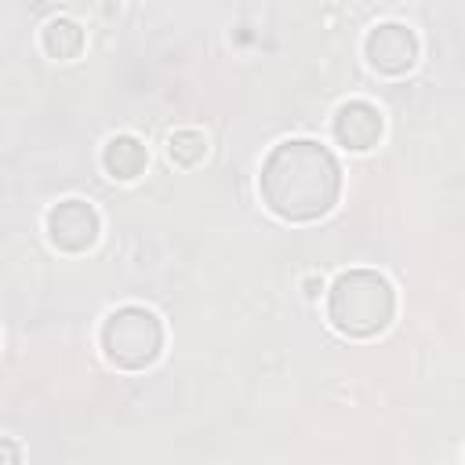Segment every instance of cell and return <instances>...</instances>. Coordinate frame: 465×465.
<instances>
[{"label":"cell","mask_w":465,"mask_h":465,"mask_svg":"<svg viewBox=\"0 0 465 465\" xmlns=\"http://www.w3.org/2000/svg\"><path fill=\"white\" fill-rule=\"evenodd\" d=\"M167 156H171L178 167H196V163L207 156V138H203V131H196V127H178V131L167 138Z\"/></svg>","instance_id":"cell-9"},{"label":"cell","mask_w":465,"mask_h":465,"mask_svg":"<svg viewBox=\"0 0 465 465\" xmlns=\"http://www.w3.org/2000/svg\"><path fill=\"white\" fill-rule=\"evenodd\" d=\"M334 142L349 153H367L381 142V131H385V120H381V109L363 102V98H352V102H341L334 109Z\"/></svg>","instance_id":"cell-6"},{"label":"cell","mask_w":465,"mask_h":465,"mask_svg":"<svg viewBox=\"0 0 465 465\" xmlns=\"http://www.w3.org/2000/svg\"><path fill=\"white\" fill-rule=\"evenodd\" d=\"M98 232L102 218L87 200H58L47 211V240L65 254H84L87 247H94Z\"/></svg>","instance_id":"cell-5"},{"label":"cell","mask_w":465,"mask_h":465,"mask_svg":"<svg viewBox=\"0 0 465 465\" xmlns=\"http://www.w3.org/2000/svg\"><path fill=\"white\" fill-rule=\"evenodd\" d=\"M4 447H7V465H15V443H11V440H4Z\"/></svg>","instance_id":"cell-10"},{"label":"cell","mask_w":465,"mask_h":465,"mask_svg":"<svg viewBox=\"0 0 465 465\" xmlns=\"http://www.w3.org/2000/svg\"><path fill=\"white\" fill-rule=\"evenodd\" d=\"M40 44L51 58L65 62V58H76L84 51V29L73 22V18H51L44 29H40Z\"/></svg>","instance_id":"cell-8"},{"label":"cell","mask_w":465,"mask_h":465,"mask_svg":"<svg viewBox=\"0 0 465 465\" xmlns=\"http://www.w3.org/2000/svg\"><path fill=\"white\" fill-rule=\"evenodd\" d=\"M102 356L120 371H145L163 349V323L145 305H120L98 331Z\"/></svg>","instance_id":"cell-3"},{"label":"cell","mask_w":465,"mask_h":465,"mask_svg":"<svg viewBox=\"0 0 465 465\" xmlns=\"http://www.w3.org/2000/svg\"><path fill=\"white\" fill-rule=\"evenodd\" d=\"M145 163H149V149L134 134H113L102 145V167L116 182H134L145 171Z\"/></svg>","instance_id":"cell-7"},{"label":"cell","mask_w":465,"mask_h":465,"mask_svg":"<svg viewBox=\"0 0 465 465\" xmlns=\"http://www.w3.org/2000/svg\"><path fill=\"white\" fill-rule=\"evenodd\" d=\"M396 316V291L374 269H349L327 291V320L345 338H374Z\"/></svg>","instance_id":"cell-2"},{"label":"cell","mask_w":465,"mask_h":465,"mask_svg":"<svg viewBox=\"0 0 465 465\" xmlns=\"http://www.w3.org/2000/svg\"><path fill=\"white\" fill-rule=\"evenodd\" d=\"M262 203L283 222H316L334 211L341 167L334 153L312 138H287L269 149L258 174Z\"/></svg>","instance_id":"cell-1"},{"label":"cell","mask_w":465,"mask_h":465,"mask_svg":"<svg viewBox=\"0 0 465 465\" xmlns=\"http://www.w3.org/2000/svg\"><path fill=\"white\" fill-rule=\"evenodd\" d=\"M418 33L403 22H381L367 33L363 40V54H367V65L374 73H385V76H403L414 69L418 62Z\"/></svg>","instance_id":"cell-4"}]
</instances>
